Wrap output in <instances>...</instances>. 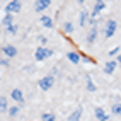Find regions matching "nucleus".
<instances>
[{"label": "nucleus", "mask_w": 121, "mask_h": 121, "mask_svg": "<svg viewBox=\"0 0 121 121\" xmlns=\"http://www.w3.org/2000/svg\"><path fill=\"white\" fill-rule=\"evenodd\" d=\"M51 53H53V51L50 50V48H46V46H39L38 50H36V53H34V58H36L38 61H43L44 58H50Z\"/></svg>", "instance_id": "f257e3e1"}, {"label": "nucleus", "mask_w": 121, "mask_h": 121, "mask_svg": "<svg viewBox=\"0 0 121 121\" xmlns=\"http://www.w3.org/2000/svg\"><path fill=\"white\" fill-rule=\"evenodd\" d=\"M2 24H4L5 27H9V26H12V24H14V17H12V14H7L5 17L2 19Z\"/></svg>", "instance_id": "2eb2a0df"}, {"label": "nucleus", "mask_w": 121, "mask_h": 121, "mask_svg": "<svg viewBox=\"0 0 121 121\" xmlns=\"http://www.w3.org/2000/svg\"><path fill=\"white\" fill-rule=\"evenodd\" d=\"M0 65H9V60H0Z\"/></svg>", "instance_id": "393cba45"}, {"label": "nucleus", "mask_w": 121, "mask_h": 121, "mask_svg": "<svg viewBox=\"0 0 121 121\" xmlns=\"http://www.w3.org/2000/svg\"><path fill=\"white\" fill-rule=\"evenodd\" d=\"M63 31H65V33H73V24H72V22H65V24H63Z\"/></svg>", "instance_id": "412c9836"}, {"label": "nucleus", "mask_w": 121, "mask_h": 121, "mask_svg": "<svg viewBox=\"0 0 121 121\" xmlns=\"http://www.w3.org/2000/svg\"><path fill=\"white\" fill-rule=\"evenodd\" d=\"M10 97H12L15 102H19V104H22V102H24V94H22L21 89H14V91L10 92Z\"/></svg>", "instance_id": "0eeeda50"}, {"label": "nucleus", "mask_w": 121, "mask_h": 121, "mask_svg": "<svg viewBox=\"0 0 121 121\" xmlns=\"http://www.w3.org/2000/svg\"><path fill=\"white\" fill-rule=\"evenodd\" d=\"M80 116H82V108H78L73 114H70V118H68V121H80Z\"/></svg>", "instance_id": "dca6fc26"}, {"label": "nucleus", "mask_w": 121, "mask_h": 121, "mask_svg": "<svg viewBox=\"0 0 121 121\" xmlns=\"http://www.w3.org/2000/svg\"><path fill=\"white\" fill-rule=\"evenodd\" d=\"M67 58L72 61V63H78L80 61V58H82V56H80L78 53H75V51H70L68 55H67Z\"/></svg>", "instance_id": "ddd939ff"}, {"label": "nucleus", "mask_w": 121, "mask_h": 121, "mask_svg": "<svg viewBox=\"0 0 121 121\" xmlns=\"http://www.w3.org/2000/svg\"><path fill=\"white\" fill-rule=\"evenodd\" d=\"M39 21H41V24H43L44 27H53V19L48 17V15H41V17H39Z\"/></svg>", "instance_id": "f8f14e48"}, {"label": "nucleus", "mask_w": 121, "mask_h": 121, "mask_svg": "<svg viewBox=\"0 0 121 121\" xmlns=\"http://www.w3.org/2000/svg\"><path fill=\"white\" fill-rule=\"evenodd\" d=\"M116 67H118V60H109V61H106V65H104V73H108V75L114 73Z\"/></svg>", "instance_id": "39448f33"}, {"label": "nucleus", "mask_w": 121, "mask_h": 121, "mask_svg": "<svg viewBox=\"0 0 121 121\" xmlns=\"http://www.w3.org/2000/svg\"><path fill=\"white\" fill-rule=\"evenodd\" d=\"M87 89H89V92H95L97 91V87H95V84L92 82L91 77H87Z\"/></svg>", "instance_id": "a211bd4d"}, {"label": "nucleus", "mask_w": 121, "mask_h": 121, "mask_svg": "<svg viewBox=\"0 0 121 121\" xmlns=\"http://www.w3.org/2000/svg\"><path fill=\"white\" fill-rule=\"evenodd\" d=\"M21 7H22V4L19 2V0H12V2H9V4H7V7H5V12H7V14L19 12V10H21Z\"/></svg>", "instance_id": "20e7f679"}, {"label": "nucleus", "mask_w": 121, "mask_h": 121, "mask_svg": "<svg viewBox=\"0 0 121 121\" xmlns=\"http://www.w3.org/2000/svg\"><path fill=\"white\" fill-rule=\"evenodd\" d=\"M41 121H55V114L53 112H43Z\"/></svg>", "instance_id": "aec40b11"}, {"label": "nucleus", "mask_w": 121, "mask_h": 121, "mask_svg": "<svg viewBox=\"0 0 121 121\" xmlns=\"http://www.w3.org/2000/svg\"><path fill=\"white\" fill-rule=\"evenodd\" d=\"M7 109H9V102H7V99L2 95V97H0V112H5Z\"/></svg>", "instance_id": "f3484780"}, {"label": "nucleus", "mask_w": 121, "mask_h": 121, "mask_svg": "<svg viewBox=\"0 0 121 121\" xmlns=\"http://www.w3.org/2000/svg\"><path fill=\"white\" fill-rule=\"evenodd\" d=\"M17 29H19V26H17V24H12V26L5 27V31H7L9 34H15V33H17Z\"/></svg>", "instance_id": "4be33fe9"}, {"label": "nucleus", "mask_w": 121, "mask_h": 121, "mask_svg": "<svg viewBox=\"0 0 121 121\" xmlns=\"http://www.w3.org/2000/svg\"><path fill=\"white\" fill-rule=\"evenodd\" d=\"M53 84H55V77H53V75H46V77H43L41 80H39V87H41L43 91H48V89H51Z\"/></svg>", "instance_id": "f03ea898"}, {"label": "nucleus", "mask_w": 121, "mask_h": 121, "mask_svg": "<svg viewBox=\"0 0 121 121\" xmlns=\"http://www.w3.org/2000/svg\"><path fill=\"white\" fill-rule=\"evenodd\" d=\"M95 38H97V29L92 27L91 31H89V34H87V44H92L95 41Z\"/></svg>", "instance_id": "9d476101"}, {"label": "nucleus", "mask_w": 121, "mask_h": 121, "mask_svg": "<svg viewBox=\"0 0 121 121\" xmlns=\"http://www.w3.org/2000/svg\"><path fill=\"white\" fill-rule=\"evenodd\" d=\"M118 55H119V46H116L114 50L109 51V56H118Z\"/></svg>", "instance_id": "b1692460"}, {"label": "nucleus", "mask_w": 121, "mask_h": 121, "mask_svg": "<svg viewBox=\"0 0 121 121\" xmlns=\"http://www.w3.org/2000/svg\"><path fill=\"white\" fill-rule=\"evenodd\" d=\"M87 22H89V14L87 12H80V19H78V24L82 27H85L87 26Z\"/></svg>", "instance_id": "4468645a"}, {"label": "nucleus", "mask_w": 121, "mask_h": 121, "mask_svg": "<svg viewBox=\"0 0 121 121\" xmlns=\"http://www.w3.org/2000/svg\"><path fill=\"white\" fill-rule=\"evenodd\" d=\"M116 29H118V22H116L114 19H109V21H108V24H106V38L114 36Z\"/></svg>", "instance_id": "7ed1b4c3"}, {"label": "nucleus", "mask_w": 121, "mask_h": 121, "mask_svg": "<svg viewBox=\"0 0 121 121\" xmlns=\"http://www.w3.org/2000/svg\"><path fill=\"white\" fill-rule=\"evenodd\" d=\"M4 53H5V56H9V58H14V56L17 55V50H15V46H12V44H5Z\"/></svg>", "instance_id": "6e6552de"}, {"label": "nucleus", "mask_w": 121, "mask_h": 121, "mask_svg": "<svg viewBox=\"0 0 121 121\" xmlns=\"http://www.w3.org/2000/svg\"><path fill=\"white\" fill-rule=\"evenodd\" d=\"M104 7H106V4H104V2H101V0H99V2H95V5H94V10H92V17H95V15H97L102 9H104Z\"/></svg>", "instance_id": "9b49d317"}, {"label": "nucleus", "mask_w": 121, "mask_h": 121, "mask_svg": "<svg viewBox=\"0 0 121 121\" xmlns=\"http://www.w3.org/2000/svg\"><path fill=\"white\" fill-rule=\"evenodd\" d=\"M112 114H114V116H119L121 114V104L119 102H116V104H112Z\"/></svg>", "instance_id": "6ab92c4d"}, {"label": "nucleus", "mask_w": 121, "mask_h": 121, "mask_svg": "<svg viewBox=\"0 0 121 121\" xmlns=\"http://www.w3.org/2000/svg\"><path fill=\"white\" fill-rule=\"evenodd\" d=\"M7 111H9V114H10L12 118H15V116L19 114V108H17V106H14V108H9Z\"/></svg>", "instance_id": "5701e85b"}, {"label": "nucleus", "mask_w": 121, "mask_h": 121, "mask_svg": "<svg viewBox=\"0 0 121 121\" xmlns=\"http://www.w3.org/2000/svg\"><path fill=\"white\" fill-rule=\"evenodd\" d=\"M39 41H41L43 44H46V43H48V39H46V38H39Z\"/></svg>", "instance_id": "a878e982"}, {"label": "nucleus", "mask_w": 121, "mask_h": 121, "mask_svg": "<svg viewBox=\"0 0 121 121\" xmlns=\"http://www.w3.org/2000/svg\"><path fill=\"white\" fill-rule=\"evenodd\" d=\"M95 118H97L99 121H108V112L106 111H104L102 108H97V109H95Z\"/></svg>", "instance_id": "1a4fd4ad"}, {"label": "nucleus", "mask_w": 121, "mask_h": 121, "mask_svg": "<svg viewBox=\"0 0 121 121\" xmlns=\"http://www.w3.org/2000/svg\"><path fill=\"white\" fill-rule=\"evenodd\" d=\"M50 4H51L50 0H36V2H34V10H36V12H41V10L48 9Z\"/></svg>", "instance_id": "423d86ee"}]
</instances>
